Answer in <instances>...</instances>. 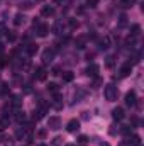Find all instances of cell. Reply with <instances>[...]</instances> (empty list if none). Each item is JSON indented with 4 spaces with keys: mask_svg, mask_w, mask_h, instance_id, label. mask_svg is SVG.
Masks as SVG:
<instances>
[{
    "mask_svg": "<svg viewBox=\"0 0 144 146\" xmlns=\"http://www.w3.org/2000/svg\"><path fill=\"white\" fill-rule=\"evenodd\" d=\"M53 75H54V76L61 75V68H59V66H54V68H53Z\"/></svg>",
    "mask_w": 144,
    "mask_h": 146,
    "instance_id": "cell-33",
    "label": "cell"
},
{
    "mask_svg": "<svg viewBox=\"0 0 144 146\" xmlns=\"http://www.w3.org/2000/svg\"><path fill=\"white\" fill-rule=\"evenodd\" d=\"M127 143L129 146H141V136H137V134H129V138H127Z\"/></svg>",
    "mask_w": 144,
    "mask_h": 146,
    "instance_id": "cell-10",
    "label": "cell"
},
{
    "mask_svg": "<svg viewBox=\"0 0 144 146\" xmlns=\"http://www.w3.org/2000/svg\"><path fill=\"white\" fill-rule=\"evenodd\" d=\"M37 49H39V46L34 44V42H31V44H27V46H26V51H27V54H29V56H34V54L37 53Z\"/></svg>",
    "mask_w": 144,
    "mask_h": 146,
    "instance_id": "cell-15",
    "label": "cell"
},
{
    "mask_svg": "<svg viewBox=\"0 0 144 146\" xmlns=\"http://www.w3.org/2000/svg\"><path fill=\"white\" fill-rule=\"evenodd\" d=\"M37 136H39V138H46V131H44V129H41V131L37 133Z\"/></svg>",
    "mask_w": 144,
    "mask_h": 146,
    "instance_id": "cell-37",
    "label": "cell"
},
{
    "mask_svg": "<svg viewBox=\"0 0 144 146\" xmlns=\"http://www.w3.org/2000/svg\"><path fill=\"white\" fill-rule=\"evenodd\" d=\"M126 106H127V107H131V109L137 106V97H136V92H132V90H131V92H127V94H126Z\"/></svg>",
    "mask_w": 144,
    "mask_h": 146,
    "instance_id": "cell-2",
    "label": "cell"
},
{
    "mask_svg": "<svg viewBox=\"0 0 144 146\" xmlns=\"http://www.w3.org/2000/svg\"><path fill=\"white\" fill-rule=\"evenodd\" d=\"M53 107L56 110L63 109V99H61V95L59 94H54V99H53Z\"/></svg>",
    "mask_w": 144,
    "mask_h": 146,
    "instance_id": "cell-13",
    "label": "cell"
},
{
    "mask_svg": "<svg viewBox=\"0 0 144 146\" xmlns=\"http://www.w3.org/2000/svg\"><path fill=\"white\" fill-rule=\"evenodd\" d=\"M100 146H110V145H108V143H102Z\"/></svg>",
    "mask_w": 144,
    "mask_h": 146,
    "instance_id": "cell-43",
    "label": "cell"
},
{
    "mask_svg": "<svg viewBox=\"0 0 144 146\" xmlns=\"http://www.w3.org/2000/svg\"><path fill=\"white\" fill-rule=\"evenodd\" d=\"M134 3H136V0H120V7H124V9H131Z\"/></svg>",
    "mask_w": 144,
    "mask_h": 146,
    "instance_id": "cell-22",
    "label": "cell"
},
{
    "mask_svg": "<svg viewBox=\"0 0 144 146\" xmlns=\"http://www.w3.org/2000/svg\"><path fill=\"white\" fill-rule=\"evenodd\" d=\"M97 3H98V0H87L88 7H97Z\"/></svg>",
    "mask_w": 144,
    "mask_h": 146,
    "instance_id": "cell-32",
    "label": "cell"
},
{
    "mask_svg": "<svg viewBox=\"0 0 144 146\" xmlns=\"http://www.w3.org/2000/svg\"><path fill=\"white\" fill-rule=\"evenodd\" d=\"M131 122H132V126H137V119H136V117H132V121H131Z\"/></svg>",
    "mask_w": 144,
    "mask_h": 146,
    "instance_id": "cell-40",
    "label": "cell"
},
{
    "mask_svg": "<svg viewBox=\"0 0 144 146\" xmlns=\"http://www.w3.org/2000/svg\"><path fill=\"white\" fill-rule=\"evenodd\" d=\"M124 109L122 107H115V109L112 110V117H114V121H122L124 119Z\"/></svg>",
    "mask_w": 144,
    "mask_h": 146,
    "instance_id": "cell-12",
    "label": "cell"
},
{
    "mask_svg": "<svg viewBox=\"0 0 144 146\" xmlns=\"http://www.w3.org/2000/svg\"><path fill=\"white\" fill-rule=\"evenodd\" d=\"M66 129H68V133H76V131L80 129V121H78V119H71V121H68Z\"/></svg>",
    "mask_w": 144,
    "mask_h": 146,
    "instance_id": "cell-7",
    "label": "cell"
},
{
    "mask_svg": "<svg viewBox=\"0 0 144 146\" xmlns=\"http://www.w3.org/2000/svg\"><path fill=\"white\" fill-rule=\"evenodd\" d=\"M85 42H87V36H78L75 39V46H76L78 49H83V48H85Z\"/></svg>",
    "mask_w": 144,
    "mask_h": 146,
    "instance_id": "cell-14",
    "label": "cell"
},
{
    "mask_svg": "<svg viewBox=\"0 0 144 146\" xmlns=\"http://www.w3.org/2000/svg\"><path fill=\"white\" fill-rule=\"evenodd\" d=\"M114 63H115V61H114V56H108L107 61H105V66H107V68H112V66H114Z\"/></svg>",
    "mask_w": 144,
    "mask_h": 146,
    "instance_id": "cell-31",
    "label": "cell"
},
{
    "mask_svg": "<svg viewBox=\"0 0 144 146\" xmlns=\"http://www.w3.org/2000/svg\"><path fill=\"white\" fill-rule=\"evenodd\" d=\"M93 56H95V53H88V54H87V58H88V61H90V60H92Z\"/></svg>",
    "mask_w": 144,
    "mask_h": 146,
    "instance_id": "cell-39",
    "label": "cell"
},
{
    "mask_svg": "<svg viewBox=\"0 0 144 146\" xmlns=\"http://www.w3.org/2000/svg\"><path fill=\"white\" fill-rule=\"evenodd\" d=\"M12 106H14V107H19V106H20V97H19V95H14V97H12Z\"/></svg>",
    "mask_w": 144,
    "mask_h": 146,
    "instance_id": "cell-26",
    "label": "cell"
},
{
    "mask_svg": "<svg viewBox=\"0 0 144 146\" xmlns=\"http://www.w3.org/2000/svg\"><path fill=\"white\" fill-rule=\"evenodd\" d=\"M37 146H46V145H37Z\"/></svg>",
    "mask_w": 144,
    "mask_h": 146,
    "instance_id": "cell-45",
    "label": "cell"
},
{
    "mask_svg": "<svg viewBox=\"0 0 144 146\" xmlns=\"http://www.w3.org/2000/svg\"><path fill=\"white\" fill-rule=\"evenodd\" d=\"M24 19H26V17H24L22 14H17V15L14 17V24H15V26H20V24H24Z\"/></svg>",
    "mask_w": 144,
    "mask_h": 146,
    "instance_id": "cell-23",
    "label": "cell"
},
{
    "mask_svg": "<svg viewBox=\"0 0 144 146\" xmlns=\"http://www.w3.org/2000/svg\"><path fill=\"white\" fill-rule=\"evenodd\" d=\"M88 141H90L88 136H85V134H80V136H78V145L80 146H87L88 145Z\"/></svg>",
    "mask_w": 144,
    "mask_h": 146,
    "instance_id": "cell-21",
    "label": "cell"
},
{
    "mask_svg": "<svg viewBox=\"0 0 144 146\" xmlns=\"http://www.w3.org/2000/svg\"><path fill=\"white\" fill-rule=\"evenodd\" d=\"M119 73H120V76H122V78L129 76V75L132 73V65H131V63H126V65H122V68L119 70Z\"/></svg>",
    "mask_w": 144,
    "mask_h": 146,
    "instance_id": "cell-11",
    "label": "cell"
},
{
    "mask_svg": "<svg viewBox=\"0 0 144 146\" xmlns=\"http://www.w3.org/2000/svg\"><path fill=\"white\" fill-rule=\"evenodd\" d=\"M98 46H100V49H107L108 46H110V37H102L100 41H98Z\"/></svg>",
    "mask_w": 144,
    "mask_h": 146,
    "instance_id": "cell-17",
    "label": "cell"
},
{
    "mask_svg": "<svg viewBox=\"0 0 144 146\" xmlns=\"http://www.w3.org/2000/svg\"><path fill=\"white\" fill-rule=\"evenodd\" d=\"M63 145V138H59V136H56L53 141H51V146H61Z\"/></svg>",
    "mask_w": 144,
    "mask_h": 146,
    "instance_id": "cell-25",
    "label": "cell"
},
{
    "mask_svg": "<svg viewBox=\"0 0 144 146\" xmlns=\"http://www.w3.org/2000/svg\"><path fill=\"white\" fill-rule=\"evenodd\" d=\"M36 33L39 37H46L48 36V33H49V27L46 26V24H37L36 26Z\"/></svg>",
    "mask_w": 144,
    "mask_h": 146,
    "instance_id": "cell-8",
    "label": "cell"
},
{
    "mask_svg": "<svg viewBox=\"0 0 144 146\" xmlns=\"http://www.w3.org/2000/svg\"><path fill=\"white\" fill-rule=\"evenodd\" d=\"M120 133H122L124 136H129V134H131V126H122V127H120Z\"/></svg>",
    "mask_w": 144,
    "mask_h": 146,
    "instance_id": "cell-27",
    "label": "cell"
},
{
    "mask_svg": "<svg viewBox=\"0 0 144 146\" xmlns=\"http://www.w3.org/2000/svg\"><path fill=\"white\" fill-rule=\"evenodd\" d=\"M15 121H17L19 124H22V122L26 121V112H24V110H17V112H15Z\"/></svg>",
    "mask_w": 144,
    "mask_h": 146,
    "instance_id": "cell-19",
    "label": "cell"
},
{
    "mask_svg": "<svg viewBox=\"0 0 144 146\" xmlns=\"http://www.w3.org/2000/svg\"><path fill=\"white\" fill-rule=\"evenodd\" d=\"M0 94H2V95H7V94H9V85H7V83H2V88H0Z\"/></svg>",
    "mask_w": 144,
    "mask_h": 146,
    "instance_id": "cell-30",
    "label": "cell"
},
{
    "mask_svg": "<svg viewBox=\"0 0 144 146\" xmlns=\"http://www.w3.org/2000/svg\"><path fill=\"white\" fill-rule=\"evenodd\" d=\"M70 27H71V29H76V27H78V22H76L75 19H70Z\"/></svg>",
    "mask_w": 144,
    "mask_h": 146,
    "instance_id": "cell-35",
    "label": "cell"
},
{
    "mask_svg": "<svg viewBox=\"0 0 144 146\" xmlns=\"http://www.w3.org/2000/svg\"><path fill=\"white\" fill-rule=\"evenodd\" d=\"M48 92H51V94H58V92H59V85L54 83V82L48 83Z\"/></svg>",
    "mask_w": 144,
    "mask_h": 146,
    "instance_id": "cell-18",
    "label": "cell"
},
{
    "mask_svg": "<svg viewBox=\"0 0 144 146\" xmlns=\"http://www.w3.org/2000/svg\"><path fill=\"white\" fill-rule=\"evenodd\" d=\"M5 65H7V60H5V58H2V60H0V68H3Z\"/></svg>",
    "mask_w": 144,
    "mask_h": 146,
    "instance_id": "cell-38",
    "label": "cell"
},
{
    "mask_svg": "<svg viewBox=\"0 0 144 146\" xmlns=\"http://www.w3.org/2000/svg\"><path fill=\"white\" fill-rule=\"evenodd\" d=\"M7 33V29H5V24L3 22H0V36H3Z\"/></svg>",
    "mask_w": 144,
    "mask_h": 146,
    "instance_id": "cell-36",
    "label": "cell"
},
{
    "mask_svg": "<svg viewBox=\"0 0 144 146\" xmlns=\"http://www.w3.org/2000/svg\"><path fill=\"white\" fill-rule=\"evenodd\" d=\"M2 53H3V44L0 42V54H2Z\"/></svg>",
    "mask_w": 144,
    "mask_h": 146,
    "instance_id": "cell-41",
    "label": "cell"
},
{
    "mask_svg": "<svg viewBox=\"0 0 144 146\" xmlns=\"http://www.w3.org/2000/svg\"><path fill=\"white\" fill-rule=\"evenodd\" d=\"M104 94H105V99H107L108 102H114L117 99V87L114 83H108V85H105Z\"/></svg>",
    "mask_w": 144,
    "mask_h": 146,
    "instance_id": "cell-1",
    "label": "cell"
},
{
    "mask_svg": "<svg viewBox=\"0 0 144 146\" xmlns=\"http://www.w3.org/2000/svg\"><path fill=\"white\" fill-rule=\"evenodd\" d=\"M48 127L49 129H59L61 127V121H59V117H56V115H53V117H49L48 119Z\"/></svg>",
    "mask_w": 144,
    "mask_h": 146,
    "instance_id": "cell-4",
    "label": "cell"
},
{
    "mask_svg": "<svg viewBox=\"0 0 144 146\" xmlns=\"http://www.w3.org/2000/svg\"><path fill=\"white\" fill-rule=\"evenodd\" d=\"M119 24H120V26H126V24H127V17H126V15H120V21H119Z\"/></svg>",
    "mask_w": 144,
    "mask_h": 146,
    "instance_id": "cell-34",
    "label": "cell"
},
{
    "mask_svg": "<svg viewBox=\"0 0 144 146\" xmlns=\"http://www.w3.org/2000/svg\"><path fill=\"white\" fill-rule=\"evenodd\" d=\"M98 65H95V63H90L88 66H87V70H85V75L87 76H92V78H95L97 75H98Z\"/></svg>",
    "mask_w": 144,
    "mask_h": 146,
    "instance_id": "cell-3",
    "label": "cell"
},
{
    "mask_svg": "<svg viewBox=\"0 0 144 146\" xmlns=\"http://www.w3.org/2000/svg\"><path fill=\"white\" fill-rule=\"evenodd\" d=\"M46 76H48L46 68H44V66H37L36 72H34V78H36V80H39V82H44V80H46Z\"/></svg>",
    "mask_w": 144,
    "mask_h": 146,
    "instance_id": "cell-5",
    "label": "cell"
},
{
    "mask_svg": "<svg viewBox=\"0 0 144 146\" xmlns=\"http://www.w3.org/2000/svg\"><path fill=\"white\" fill-rule=\"evenodd\" d=\"M141 34V26L139 24H132L131 26V37H137Z\"/></svg>",
    "mask_w": 144,
    "mask_h": 146,
    "instance_id": "cell-16",
    "label": "cell"
},
{
    "mask_svg": "<svg viewBox=\"0 0 144 146\" xmlns=\"http://www.w3.org/2000/svg\"><path fill=\"white\" fill-rule=\"evenodd\" d=\"M73 78H75V73L73 72H63V82H73Z\"/></svg>",
    "mask_w": 144,
    "mask_h": 146,
    "instance_id": "cell-20",
    "label": "cell"
},
{
    "mask_svg": "<svg viewBox=\"0 0 144 146\" xmlns=\"http://www.w3.org/2000/svg\"><path fill=\"white\" fill-rule=\"evenodd\" d=\"M5 36H7V39H9V41H10V42H12V41H15V33H12V31H7V33H5Z\"/></svg>",
    "mask_w": 144,
    "mask_h": 146,
    "instance_id": "cell-29",
    "label": "cell"
},
{
    "mask_svg": "<svg viewBox=\"0 0 144 146\" xmlns=\"http://www.w3.org/2000/svg\"><path fill=\"white\" fill-rule=\"evenodd\" d=\"M41 15L42 17H53L54 15V7L53 5H44L41 9Z\"/></svg>",
    "mask_w": 144,
    "mask_h": 146,
    "instance_id": "cell-9",
    "label": "cell"
},
{
    "mask_svg": "<svg viewBox=\"0 0 144 146\" xmlns=\"http://www.w3.org/2000/svg\"><path fill=\"white\" fill-rule=\"evenodd\" d=\"M5 127H9V121H7V117L0 119V131H3Z\"/></svg>",
    "mask_w": 144,
    "mask_h": 146,
    "instance_id": "cell-28",
    "label": "cell"
},
{
    "mask_svg": "<svg viewBox=\"0 0 144 146\" xmlns=\"http://www.w3.org/2000/svg\"><path fill=\"white\" fill-rule=\"evenodd\" d=\"M54 2H56V3H61V2H65V0H54Z\"/></svg>",
    "mask_w": 144,
    "mask_h": 146,
    "instance_id": "cell-42",
    "label": "cell"
},
{
    "mask_svg": "<svg viewBox=\"0 0 144 146\" xmlns=\"http://www.w3.org/2000/svg\"><path fill=\"white\" fill-rule=\"evenodd\" d=\"M66 146H76V145H66Z\"/></svg>",
    "mask_w": 144,
    "mask_h": 146,
    "instance_id": "cell-44",
    "label": "cell"
},
{
    "mask_svg": "<svg viewBox=\"0 0 144 146\" xmlns=\"http://www.w3.org/2000/svg\"><path fill=\"white\" fill-rule=\"evenodd\" d=\"M53 58H54V49H53V48L44 49V53H42V61H44V63H51Z\"/></svg>",
    "mask_w": 144,
    "mask_h": 146,
    "instance_id": "cell-6",
    "label": "cell"
},
{
    "mask_svg": "<svg viewBox=\"0 0 144 146\" xmlns=\"http://www.w3.org/2000/svg\"><path fill=\"white\" fill-rule=\"evenodd\" d=\"M42 117H44V114H42V112H41V110L37 109V110H34V115H32V119H34V121H41V119H42Z\"/></svg>",
    "mask_w": 144,
    "mask_h": 146,
    "instance_id": "cell-24",
    "label": "cell"
}]
</instances>
